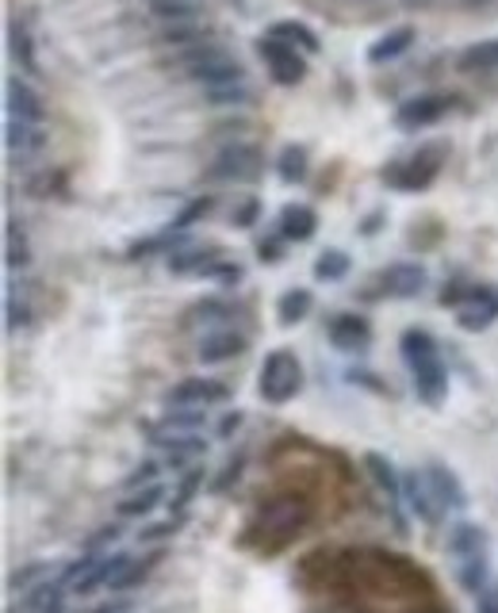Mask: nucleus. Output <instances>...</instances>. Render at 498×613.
<instances>
[{
  "instance_id": "f257e3e1",
  "label": "nucleus",
  "mask_w": 498,
  "mask_h": 613,
  "mask_svg": "<svg viewBox=\"0 0 498 613\" xmlns=\"http://www.w3.org/2000/svg\"><path fill=\"white\" fill-rule=\"evenodd\" d=\"M299 587L327 613H452L437 582L380 549H330L299 564Z\"/></svg>"
},
{
  "instance_id": "f03ea898",
  "label": "nucleus",
  "mask_w": 498,
  "mask_h": 613,
  "mask_svg": "<svg viewBox=\"0 0 498 613\" xmlns=\"http://www.w3.org/2000/svg\"><path fill=\"white\" fill-rule=\"evenodd\" d=\"M276 488L253 506L238 544L258 556H276L319 518H334L349 503V472L337 456L304 441H284L273 460Z\"/></svg>"
},
{
  "instance_id": "7ed1b4c3",
  "label": "nucleus",
  "mask_w": 498,
  "mask_h": 613,
  "mask_svg": "<svg viewBox=\"0 0 498 613\" xmlns=\"http://www.w3.org/2000/svg\"><path fill=\"white\" fill-rule=\"evenodd\" d=\"M399 353H403V364L414 380V392L426 407H441L444 395H449V376H444V361L441 349H437L434 334L429 330H406L399 338Z\"/></svg>"
},
{
  "instance_id": "20e7f679",
  "label": "nucleus",
  "mask_w": 498,
  "mask_h": 613,
  "mask_svg": "<svg viewBox=\"0 0 498 613\" xmlns=\"http://www.w3.org/2000/svg\"><path fill=\"white\" fill-rule=\"evenodd\" d=\"M444 158H449V146L444 142H429L418 154L383 169V184H391L395 192H426L437 181V173H441Z\"/></svg>"
},
{
  "instance_id": "39448f33",
  "label": "nucleus",
  "mask_w": 498,
  "mask_h": 613,
  "mask_svg": "<svg viewBox=\"0 0 498 613\" xmlns=\"http://www.w3.org/2000/svg\"><path fill=\"white\" fill-rule=\"evenodd\" d=\"M258 392L269 407H284L292 402L299 392H304V364L292 349H273L261 364V376H258Z\"/></svg>"
},
{
  "instance_id": "423d86ee",
  "label": "nucleus",
  "mask_w": 498,
  "mask_h": 613,
  "mask_svg": "<svg viewBox=\"0 0 498 613\" xmlns=\"http://www.w3.org/2000/svg\"><path fill=\"white\" fill-rule=\"evenodd\" d=\"M185 73L192 81H200L203 88L234 85V81H246V70L238 65V58L226 55L223 47H192L185 55Z\"/></svg>"
},
{
  "instance_id": "0eeeda50",
  "label": "nucleus",
  "mask_w": 498,
  "mask_h": 613,
  "mask_svg": "<svg viewBox=\"0 0 498 613\" xmlns=\"http://www.w3.org/2000/svg\"><path fill=\"white\" fill-rule=\"evenodd\" d=\"M261 169H265V158H261L258 146H249V142H234V146H223L211 161L208 177L218 184H249L258 181Z\"/></svg>"
},
{
  "instance_id": "6e6552de",
  "label": "nucleus",
  "mask_w": 498,
  "mask_h": 613,
  "mask_svg": "<svg viewBox=\"0 0 498 613\" xmlns=\"http://www.w3.org/2000/svg\"><path fill=\"white\" fill-rule=\"evenodd\" d=\"M258 55H261V62H265L269 77H273L276 85L292 88V85H299V81L307 77V58L299 55L296 47H288V43L273 39V35L258 39Z\"/></svg>"
},
{
  "instance_id": "1a4fd4ad",
  "label": "nucleus",
  "mask_w": 498,
  "mask_h": 613,
  "mask_svg": "<svg viewBox=\"0 0 498 613\" xmlns=\"http://www.w3.org/2000/svg\"><path fill=\"white\" fill-rule=\"evenodd\" d=\"M452 108H456V96H449V93H422V96H411L406 104H399L395 127H399V131H422V127L441 123V119L449 116Z\"/></svg>"
},
{
  "instance_id": "9d476101",
  "label": "nucleus",
  "mask_w": 498,
  "mask_h": 613,
  "mask_svg": "<svg viewBox=\"0 0 498 613\" xmlns=\"http://www.w3.org/2000/svg\"><path fill=\"white\" fill-rule=\"evenodd\" d=\"M456 323L472 334L487 330L490 323H498V288H490V284H475V288H467L464 303L456 306Z\"/></svg>"
},
{
  "instance_id": "9b49d317",
  "label": "nucleus",
  "mask_w": 498,
  "mask_h": 613,
  "mask_svg": "<svg viewBox=\"0 0 498 613\" xmlns=\"http://www.w3.org/2000/svg\"><path fill=\"white\" fill-rule=\"evenodd\" d=\"M230 399V387L223 384V380H208V376H192L185 380V384H177L169 392V407H218V402Z\"/></svg>"
},
{
  "instance_id": "f8f14e48",
  "label": "nucleus",
  "mask_w": 498,
  "mask_h": 613,
  "mask_svg": "<svg viewBox=\"0 0 498 613\" xmlns=\"http://www.w3.org/2000/svg\"><path fill=\"white\" fill-rule=\"evenodd\" d=\"M327 334H330V346L342 349V353H365L372 346V326H368V318L353 315V311L330 318Z\"/></svg>"
},
{
  "instance_id": "ddd939ff",
  "label": "nucleus",
  "mask_w": 498,
  "mask_h": 613,
  "mask_svg": "<svg viewBox=\"0 0 498 613\" xmlns=\"http://www.w3.org/2000/svg\"><path fill=\"white\" fill-rule=\"evenodd\" d=\"M249 349V338L241 330H230V326H215V330H208L200 338V346H195V353H200L203 364H223V361H234V357H241Z\"/></svg>"
},
{
  "instance_id": "4468645a",
  "label": "nucleus",
  "mask_w": 498,
  "mask_h": 613,
  "mask_svg": "<svg viewBox=\"0 0 498 613\" xmlns=\"http://www.w3.org/2000/svg\"><path fill=\"white\" fill-rule=\"evenodd\" d=\"M429 284L426 265H414V261H395L380 273V288L395 299H414Z\"/></svg>"
},
{
  "instance_id": "2eb2a0df",
  "label": "nucleus",
  "mask_w": 498,
  "mask_h": 613,
  "mask_svg": "<svg viewBox=\"0 0 498 613\" xmlns=\"http://www.w3.org/2000/svg\"><path fill=\"white\" fill-rule=\"evenodd\" d=\"M426 483H429V491H434V498H437V506H441V514L444 510H464L467 506V491H464V483L456 480V472L452 468H444V465H429L426 468Z\"/></svg>"
},
{
  "instance_id": "dca6fc26",
  "label": "nucleus",
  "mask_w": 498,
  "mask_h": 613,
  "mask_svg": "<svg viewBox=\"0 0 498 613\" xmlns=\"http://www.w3.org/2000/svg\"><path fill=\"white\" fill-rule=\"evenodd\" d=\"M4 104H9V119H24V123H35V127H43V119H47V108H43L39 93L20 77H12L9 85H4Z\"/></svg>"
},
{
  "instance_id": "f3484780",
  "label": "nucleus",
  "mask_w": 498,
  "mask_h": 613,
  "mask_svg": "<svg viewBox=\"0 0 498 613\" xmlns=\"http://www.w3.org/2000/svg\"><path fill=\"white\" fill-rule=\"evenodd\" d=\"M150 441L165 453V465L169 468H180L208 453V441L195 437V433H150Z\"/></svg>"
},
{
  "instance_id": "a211bd4d",
  "label": "nucleus",
  "mask_w": 498,
  "mask_h": 613,
  "mask_svg": "<svg viewBox=\"0 0 498 613\" xmlns=\"http://www.w3.org/2000/svg\"><path fill=\"white\" fill-rule=\"evenodd\" d=\"M43 142H47L43 127L24 123V119H9V123H4V149H9V158H16V161L35 158L43 149Z\"/></svg>"
},
{
  "instance_id": "6ab92c4d",
  "label": "nucleus",
  "mask_w": 498,
  "mask_h": 613,
  "mask_svg": "<svg viewBox=\"0 0 498 613\" xmlns=\"http://www.w3.org/2000/svg\"><path fill=\"white\" fill-rule=\"evenodd\" d=\"M365 468H368V476L376 480V488L388 495V503H391V518H395V529L403 533V518H399V495H403V480H399V472H395V465L391 460H383L380 453H368L365 456Z\"/></svg>"
},
{
  "instance_id": "aec40b11",
  "label": "nucleus",
  "mask_w": 498,
  "mask_h": 613,
  "mask_svg": "<svg viewBox=\"0 0 498 613\" xmlns=\"http://www.w3.org/2000/svg\"><path fill=\"white\" fill-rule=\"evenodd\" d=\"M403 498H406V506L426 521V526H437V521H441V506H437L434 491H429L426 472H406L403 476Z\"/></svg>"
},
{
  "instance_id": "412c9836",
  "label": "nucleus",
  "mask_w": 498,
  "mask_h": 613,
  "mask_svg": "<svg viewBox=\"0 0 498 613\" xmlns=\"http://www.w3.org/2000/svg\"><path fill=\"white\" fill-rule=\"evenodd\" d=\"M223 257L218 245H180L177 253H169V273L173 276H203V268L215 265Z\"/></svg>"
},
{
  "instance_id": "4be33fe9",
  "label": "nucleus",
  "mask_w": 498,
  "mask_h": 613,
  "mask_svg": "<svg viewBox=\"0 0 498 613\" xmlns=\"http://www.w3.org/2000/svg\"><path fill=\"white\" fill-rule=\"evenodd\" d=\"M319 230V215L307 204H288L281 212V238L284 242H311Z\"/></svg>"
},
{
  "instance_id": "5701e85b",
  "label": "nucleus",
  "mask_w": 498,
  "mask_h": 613,
  "mask_svg": "<svg viewBox=\"0 0 498 613\" xmlns=\"http://www.w3.org/2000/svg\"><path fill=\"white\" fill-rule=\"evenodd\" d=\"M411 47H414V27H391L388 35H380V39L368 47V62L372 65L395 62V58L406 55Z\"/></svg>"
},
{
  "instance_id": "b1692460",
  "label": "nucleus",
  "mask_w": 498,
  "mask_h": 613,
  "mask_svg": "<svg viewBox=\"0 0 498 613\" xmlns=\"http://www.w3.org/2000/svg\"><path fill=\"white\" fill-rule=\"evenodd\" d=\"M449 552L456 560L487 556V533H483V526H472V521H460V526H452L449 529Z\"/></svg>"
},
{
  "instance_id": "393cba45",
  "label": "nucleus",
  "mask_w": 498,
  "mask_h": 613,
  "mask_svg": "<svg viewBox=\"0 0 498 613\" xmlns=\"http://www.w3.org/2000/svg\"><path fill=\"white\" fill-rule=\"evenodd\" d=\"M66 590L70 587L62 582V575L39 582V587L27 590V610L32 613H66Z\"/></svg>"
},
{
  "instance_id": "a878e982",
  "label": "nucleus",
  "mask_w": 498,
  "mask_h": 613,
  "mask_svg": "<svg viewBox=\"0 0 498 613\" xmlns=\"http://www.w3.org/2000/svg\"><path fill=\"white\" fill-rule=\"evenodd\" d=\"M273 39H281V43H288V47H296L299 55H319L322 50V43H319V35L311 32L307 24H299V20H281V24H273Z\"/></svg>"
},
{
  "instance_id": "bb28decb",
  "label": "nucleus",
  "mask_w": 498,
  "mask_h": 613,
  "mask_svg": "<svg viewBox=\"0 0 498 613\" xmlns=\"http://www.w3.org/2000/svg\"><path fill=\"white\" fill-rule=\"evenodd\" d=\"M315 306V296L307 288H288L281 296V303H276V323L281 326H299L307 315H311Z\"/></svg>"
},
{
  "instance_id": "cd10ccee",
  "label": "nucleus",
  "mask_w": 498,
  "mask_h": 613,
  "mask_svg": "<svg viewBox=\"0 0 498 613\" xmlns=\"http://www.w3.org/2000/svg\"><path fill=\"white\" fill-rule=\"evenodd\" d=\"M208 425V410L200 407H169V414L154 425L150 433H195Z\"/></svg>"
},
{
  "instance_id": "c85d7f7f",
  "label": "nucleus",
  "mask_w": 498,
  "mask_h": 613,
  "mask_svg": "<svg viewBox=\"0 0 498 613\" xmlns=\"http://www.w3.org/2000/svg\"><path fill=\"white\" fill-rule=\"evenodd\" d=\"M234 315H238V303H226V299H203V303H195L192 311L185 315V326H192V323L223 326V323H230Z\"/></svg>"
},
{
  "instance_id": "c756f323",
  "label": "nucleus",
  "mask_w": 498,
  "mask_h": 613,
  "mask_svg": "<svg viewBox=\"0 0 498 613\" xmlns=\"http://www.w3.org/2000/svg\"><path fill=\"white\" fill-rule=\"evenodd\" d=\"M456 65L464 73H487V70H498V39H483V43H472V47L464 50V55L456 58Z\"/></svg>"
},
{
  "instance_id": "7c9ffc66",
  "label": "nucleus",
  "mask_w": 498,
  "mask_h": 613,
  "mask_svg": "<svg viewBox=\"0 0 498 613\" xmlns=\"http://www.w3.org/2000/svg\"><path fill=\"white\" fill-rule=\"evenodd\" d=\"M162 560H165V552H162V549L150 552V556H142V560H134V556H131V560H127L123 572H119L116 579L108 582V590H131V587H139V582L146 579V575L154 572V567L162 564Z\"/></svg>"
},
{
  "instance_id": "2f4dec72",
  "label": "nucleus",
  "mask_w": 498,
  "mask_h": 613,
  "mask_svg": "<svg viewBox=\"0 0 498 613\" xmlns=\"http://www.w3.org/2000/svg\"><path fill=\"white\" fill-rule=\"evenodd\" d=\"M162 498H165L162 483H150V488L131 491V495L119 503V514H123V518H146V514H154L157 506H162Z\"/></svg>"
},
{
  "instance_id": "473e14b6",
  "label": "nucleus",
  "mask_w": 498,
  "mask_h": 613,
  "mask_svg": "<svg viewBox=\"0 0 498 613\" xmlns=\"http://www.w3.org/2000/svg\"><path fill=\"white\" fill-rule=\"evenodd\" d=\"M146 4L157 20H165V24H192L203 12L200 0H146Z\"/></svg>"
},
{
  "instance_id": "72a5a7b5",
  "label": "nucleus",
  "mask_w": 498,
  "mask_h": 613,
  "mask_svg": "<svg viewBox=\"0 0 498 613\" xmlns=\"http://www.w3.org/2000/svg\"><path fill=\"white\" fill-rule=\"evenodd\" d=\"M307 169H311V154H307V146H284L281 158H276V173H281L284 184H299L307 177Z\"/></svg>"
},
{
  "instance_id": "f704fd0d",
  "label": "nucleus",
  "mask_w": 498,
  "mask_h": 613,
  "mask_svg": "<svg viewBox=\"0 0 498 613\" xmlns=\"http://www.w3.org/2000/svg\"><path fill=\"white\" fill-rule=\"evenodd\" d=\"M4 265H9V273H20V268L32 265V250H27V235L24 227H20L16 219L9 223V230H4Z\"/></svg>"
},
{
  "instance_id": "c9c22d12",
  "label": "nucleus",
  "mask_w": 498,
  "mask_h": 613,
  "mask_svg": "<svg viewBox=\"0 0 498 613\" xmlns=\"http://www.w3.org/2000/svg\"><path fill=\"white\" fill-rule=\"evenodd\" d=\"M9 50H12V58H16V62H20V70L39 73V58H35V43H32V35H27V27L20 24V20H12V24H9Z\"/></svg>"
},
{
  "instance_id": "e433bc0d",
  "label": "nucleus",
  "mask_w": 498,
  "mask_h": 613,
  "mask_svg": "<svg viewBox=\"0 0 498 613\" xmlns=\"http://www.w3.org/2000/svg\"><path fill=\"white\" fill-rule=\"evenodd\" d=\"M456 579L460 587L467 590V594H479V590L490 587V567H487V556H467L456 564Z\"/></svg>"
},
{
  "instance_id": "4c0bfd02",
  "label": "nucleus",
  "mask_w": 498,
  "mask_h": 613,
  "mask_svg": "<svg viewBox=\"0 0 498 613\" xmlns=\"http://www.w3.org/2000/svg\"><path fill=\"white\" fill-rule=\"evenodd\" d=\"M349 268H353V261H349V253H345V250H322L319 261H315V280H322V284L345 280V276H349Z\"/></svg>"
},
{
  "instance_id": "58836bf2",
  "label": "nucleus",
  "mask_w": 498,
  "mask_h": 613,
  "mask_svg": "<svg viewBox=\"0 0 498 613\" xmlns=\"http://www.w3.org/2000/svg\"><path fill=\"white\" fill-rule=\"evenodd\" d=\"M200 488H203V468H188V472L177 480V491H173V498H169L173 518H185L188 503H192V495H195Z\"/></svg>"
},
{
  "instance_id": "ea45409f",
  "label": "nucleus",
  "mask_w": 498,
  "mask_h": 613,
  "mask_svg": "<svg viewBox=\"0 0 498 613\" xmlns=\"http://www.w3.org/2000/svg\"><path fill=\"white\" fill-rule=\"evenodd\" d=\"M32 303H27V296L20 288H9V299H4V323H9V330H27L32 326Z\"/></svg>"
},
{
  "instance_id": "a19ab883",
  "label": "nucleus",
  "mask_w": 498,
  "mask_h": 613,
  "mask_svg": "<svg viewBox=\"0 0 498 613\" xmlns=\"http://www.w3.org/2000/svg\"><path fill=\"white\" fill-rule=\"evenodd\" d=\"M253 93H249L246 81H234V85H218L208 88V104H218V108H238V104H249Z\"/></svg>"
},
{
  "instance_id": "79ce46f5",
  "label": "nucleus",
  "mask_w": 498,
  "mask_h": 613,
  "mask_svg": "<svg viewBox=\"0 0 498 613\" xmlns=\"http://www.w3.org/2000/svg\"><path fill=\"white\" fill-rule=\"evenodd\" d=\"M162 43H169V47H185V50H192V47H200L203 43V27L195 24H169L162 32Z\"/></svg>"
},
{
  "instance_id": "37998d69",
  "label": "nucleus",
  "mask_w": 498,
  "mask_h": 613,
  "mask_svg": "<svg viewBox=\"0 0 498 613\" xmlns=\"http://www.w3.org/2000/svg\"><path fill=\"white\" fill-rule=\"evenodd\" d=\"M241 276H246V268H241L238 261H226V257H218L215 265H208V268H203V280L226 284V288H230V284H238Z\"/></svg>"
},
{
  "instance_id": "c03bdc74",
  "label": "nucleus",
  "mask_w": 498,
  "mask_h": 613,
  "mask_svg": "<svg viewBox=\"0 0 498 613\" xmlns=\"http://www.w3.org/2000/svg\"><path fill=\"white\" fill-rule=\"evenodd\" d=\"M211 212V196H200V200H192V204H185V212L177 215V219L169 223V230H177V235H185L188 227H192L195 219H203V215Z\"/></svg>"
},
{
  "instance_id": "a18cd8bd",
  "label": "nucleus",
  "mask_w": 498,
  "mask_h": 613,
  "mask_svg": "<svg viewBox=\"0 0 498 613\" xmlns=\"http://www.w3.org/2000/svg\"><path fill=\"white\" fill-rule=\"evenodd\" d=\"M157 472H162V465H157V460H142V465L134 468V472L123 480V488H127V491L150 488V483H157Z\"/></svg>"
},
{
  "instance_id": "49530a36",
  "label": "nucleus",
  "mask_w": 498,
  "mask_h": 613,
  "mask_svg": "<svg viewBox=\"0 0 498 613\" xmlns=\"http://www.w3.org/2000/svg\"><path fill=\"white\" fill-rule=\"evenodd\" d=\"M185 526V518H169V521H157V526H146L139 533V541L142 544H154V541H165V537H173L177 529Z\"/></svg>"
},
{
  "instance_id": "de8ad7c7",
  "label": "nucleus",
  "mask_w": 498,
  "mask_h": 613,
  "mask_svg": "<svg viewBox=\"0 0 498 613\" xmlns=\"http://www.w3.org/2000/svg\"><path fill=\"white\" fill-rule=\"evenodd\" d=\"M241 465H246V453L230 456V460H226V465H223V472L215 476V483H211V491H226V488H230V483L241 476Z\"/></svg>"
},
{
  "instance_id": "09e8293b",
  "label": "nucleus",
  "mask_w": 498,
  "mask_h": 613,
  "mask_svg": "<svg viewBox=\"0 0 498 613\" xmlns=\"http://www.w3.org/2000/svg\"><path fill=\"white\" fill-rule=\"evenodd\" d=\"M258 215H261V200L249 196V200H241V207L230 215V223H234V227H253V223H258Z\"/></svg>"
},
{
  "instance_id": "8fccbe9b",
  "label": "nucleus",
  "mask_w": 498,
  "mask_h": 613,
  "mask_svg": "<svg viewBox=\"0 0 498 613\" xmlns=\"http://www.w3.org/2000/svg\"><path fill=\"white\" fill-rule=\"evenodd\" d=\"M345 380H349V384H368V392H376V395L388 392V384H383L380 376H372V372H365V369H349L345 372Z\"/></svg>"
},
{
  "instance_id": "3c124183",
  "label": "nucleus",
  "mask_w": 498,
  "mask_h": 613,
  "mask_svg": "<svg viewBox=\"0 0 498 613\" xmlns=\"http://www.w3.org/2000/svg\"><path fill=\"white\" fill-rule=\"evenodd\" d=\"M475 613H498V582L475 594Z\"/></svg>"
},
{
  "instance_id": "603ef678",
  "label": "nucleus",
  "mask_w": 498,
  "mask_h": 613,
  "mask_svg": "<svg viewBox=\"0 0 498 613\" xmlns=\"http://www.w3.org/2000/svg\"><path fill=\"white\" fill-rule=\"evenodd\" d=\"M47 572H50L47 564H32V567H24V572L12 575V590H24L27 582H35V579H39V575H47Z\"/></svg>"
},
{
  "instance_id": "864d4df0",
  "label": "nucleus",
  "mask_w": 498,
  "mask_h": 613,
  "mask_svg": "<svg viewBox=\"0 0 498 613\" xmlns=\"http://www.w3.org/2000/svg\"><path fill=\"white\" fill-rule=\"evenodd\" d=\"M241 410H230V414H223V422H218V437H234V433L241 430Z\"/></svg>"
},
{
  "instance_id": "5fc2aeb1",
  "label": "nucleus",
  "mask_w": 498,
  "mask_h": 613,
  "mask_svg": "<svg viewBox=\"0 0 498 613\" xmlns=\"http://www.w3.org/2000/svg\"><path fill=\"white\" fill-rule=\"evenodd\" d=\"M116 537H119V526H104L100 533H96L93 541H88V552H93V556H96V552H100L104 544H111V541H116Z\"/></svg>"
},
{
  "instance_id": "6e6d98bb",
  "label": "nucleus",
  "mask_w": 498,
  "mask_h": 613,
  "mask_svg": "<svg viewBox=\"0 0 498 613\" xmlns=\"http://www.w3.org/2000/svg\"><path fill=\"white\" fill-rule=\"evenodd\" d=\"M281 238H269V242H258V257L261 261H281Z\"/></svg>"
}]
</instances>
